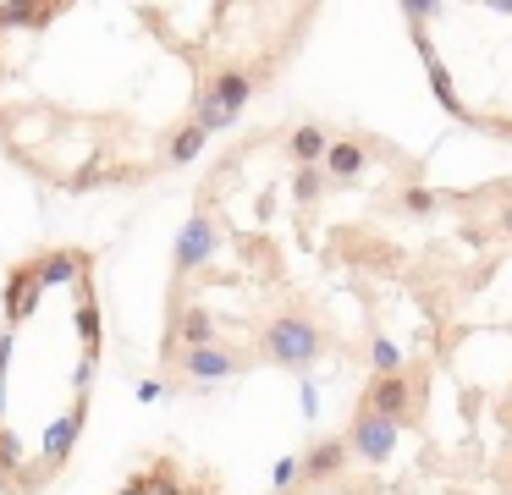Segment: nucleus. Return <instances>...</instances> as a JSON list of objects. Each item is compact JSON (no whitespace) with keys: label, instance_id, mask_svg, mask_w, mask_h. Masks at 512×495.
<instances>
[{"label":"nucleus","instance_id":"1","mask_svg":"<svg viewBox=\"0 0 512 495\" xmlns=\"http://www.w3.org/2000/svg\"><path fill=\"white\" fill-rule=\"evenodd\" d=\"M325 347V330L314 325L309 314H276L265 325V358L281 363V369H309Z\"/></svg>","mask_w":512,"mask_h":495},{"label":"nucleus","instance_id":"2","mask_svg":"<svg viewBox=\"0 0 512 495\" xmlns=\"http://www.w3.org/2000/svg\"><path fill=\"white\" fill-rule=\"evenodd\" d=\"M358 407L402 429V424H413V418H419L424 391H419V380H413V374H375V380H369V391H364V402H358Z\"/></svg>","mask_w":512,"mask_h":495},{"label":"nucleus","instance_id":"3","mask_svg":"<svg viewBox=\"0 0 512 495\" xmlns=\"http://www.w3.org/2000/svg\"><path fill=\"white\" fill-rule=\"evenodd\" d=\"M171 369H177L182 380H193V385H215V380H232V374L243 369V358H237V352H226L221 341H210V347L171 352Z\"/></svg>","mask_w":512,"mask_h":495},{"label":"nucleus","instance_id":"4","mask_svg":"<svg viewBox=\"0 0 512 495\" xmlns=\"http://www.w3.org/2000/svg\"><path fill=\"white\" fill-rule=\"evenodd\" d=\"M397 440H402V429H397V424H386V418H375V413H364V407H358V413H353V424H347V457H364V462H391Z\"/></svg>","mask_w":512,"mask_h":495},{"label":"nucleus","instance_id":"5","mask_svg":"<svg viewBox=\"0 0 512 495\" xmlns=\"http://www.w3.org/2000/svg\"><path fill=\"white\" fill-rule=\"evenodd\" d=\"M215 248H221V226H215L210 209H199V215H193L188 226L177 231V275H188V270H199V264H210Z\"/></svg>","mask_w":512,"mask_h":495},{"label":"nucleus","instance_id":"6","mask_svg":"<svg viewBox=\"0 0 512 495\" xmlns=\"http://www.w3.org/2000/svg\"><path fill=\"white\" fill-rule=\"evenodd\" d=\"M89 270H94V259L83 248H50L34 259V275H39L45 292H56V286H67V281H89Z\"/></svg>","mask_w":512,"mask_h":495},{"label":"nucleus","instance_id":"7","mask_svg":"<svg viewBox=\"0 0 512 495\" xmlns=\"http://www.w3.org/2000/svg\"><path fill=\"white\" fill-rule=\"evenodd\" d=\"M254 83H259L254 72H243V66H226V72H215L210 83H204V94H210V105L221 110L226 121H232L237 110H243L248 99H254Z\"/></svg>","mask_w":512,"mask_h":495},{"label":"nucleus","instance_id":"8","mask_svg":"<svg viewBox=\"0 0 512 495\" xmlns=\"http://www.w3.org/2000/svg\"><path fill=\"white\" fill-rule=\"evenodd\" d=\"M210 341H215V319L204 314V308H193V303H182V297H177V308H171V341H166V352L210 347Z\"/></svg>","mask_w":512,"mask_h":495},{"label":"nucleus","instance_id":"9","mask_svg":"<svg viewBox=\"0 0 512 495\" xmlns=\"http://www.w3.org/2000/svg\"><path fill=\"white\" fill-rule=\"evenodd\" d=\"M39 297H45V286H39V275H34V259L17 264V270L6 275V325H23L39 308Z\"/></svg>","mask_w":512,"mask_h":495},{"label":"nucleus","instance_id":"10","mask_svg":"<svg viewBox=\"0 0 512 495\" xmlns=\"http://www.w3.org/2000/svg\"><path fill=\"white\" fill-rule=\"evenodd\" d=\"M342 468H347V440H314L309 457L298 462V479L303 484H331Z\"/></svg>","mask_w":512,"mask_h":495},{"label":"nucleus","instance_id":"11","mask_svg":"<svg viewBox=\"0 0 512 495\" xmlns=\"http://www.w3.org/2000/svg\"><path fill=\"white\" fill-rule=\"evenodd\" d=\"M320 171H325V182H353V176L364 171V143H358V138L331 143L325 160H320Z\"/></svg>","mask_w":512,"mask_h":495},{"label":"nucleus","instance_id":"12","mask_svg":"<svg viewBox=\"0 0 512 495\" xmlns=\"http://www.w3.org/2000/svg\"><path fill=\"white\" fill-rule=\"evenodd\" d=\"M325 149H331V138H325V127H314V121H303V127L287 132V154L298 160V171L303 165H320Z\"/></svg>","mask_w":512,"mask_h":495},{"label":"nucleus","instance_id":"13","mask_svg":"<svg viewBox=\"0 0 512 495\" xmlns=\"http://www.w3.org/2000/svg\"><path fill=\"white\" fill-rule=\"evenodd\" d=\"M199 149H204V132L193 127V121H182V127L166 138V165H188V160H199Z\"/></svg>","mask_w":512,"mask_h":495},{"label":"nucleus","instance_id":"14","mask_svg":"<svg viewBox=\"0 0 512 495\" xmlns=\"http://www.w3.org/2000/svg\"><path fill=\"white\" fill-rule=\"evenodd\" d=\"M72 319H78V336L83 341H89V358H100V303H94V297H89V281H83V303H78V314H72Z\"/></svg>","mask_w":512,"mask_h":495},{"label":"nucleus","instance_id":"15","mask_svg":"<svg viewBox=\"0 0 512 495\" xmlns=\"http://www.w3.org/2000/svg\"><path fill=\"white\" fill-rule=\"evenodd\" d=\"M369 363H375V374H402V352L391 336H375L369 341Z\"/></svg>","mask_w":512,"mask_h":495},{"label":"nucleus","instance_id":"16","mask_svg":"<svg viewBox=\"0 0 512 495\" xmlns=\"http://www.w3.org/2000/svg\"><path fill=\"white\" fill-rule=\"evenodd\" d=\"M292 193H298V204H314V198L325 193V171H320V165H303L298 182H292Z\"/></svg>","mask_w":512,"mask_h":495},{"label":"nucleus","instance_id":"17","mask_svg":"<svg viewBox=\"0 0 512 495\" xmlns=\"http://www.w3.org/2000/svg\"><path fill=\"white\" fill-rule=\"evenodd\" d=\"M12 468H17V435L0 424V484H12Z\"/></svg>","mask_w":512,"mask_h":495},{"label":"nucleus","instance_id":"18","mask_svg":"<svg viewBox=\"0 0 512 495\" xmlns=\"http://www.w3.org/2000/svg\"><path fill=\"white\" fill-rule=\"evenodd\" d=\"M12 325H0V407H6V363H12Z\"/></svg>","mask_w":512,"mask_h":495},{"label":"nucleus","instance_id":"19","mask_svg":"<svg viewBox=\"0 0 512 495\" xmlns=\"http://www.w3.org/2000/svg\"><path fill=\"white\" fill-rule=\"evenodd\" d=\"M292 484H298V457H281V462H276V490L287 495Z\"/></svg>","mask_w":512,"mask_h":495},{"label":"nucleus","instance_id":"20","mask_svg":"<svg viewBox=\"0 0 512 495\" xmlns=\"http://www.w3.org/2000/svg\"><path fill=\"white\" fill-rule=\"evenodd\" d=\"M402 204H408L413 215H424V209L435 204V193H424V187H408V193H402Z\"/></svg>","mask_w":512,"mask_h":495},{"label":"nucleus","instance_id":"21","mask_svg":"<svg viewBox=\"0 0 512 495\" xmlns=\"http://www.w3.org/2000/svg\"><path fill=\"white\" fill-rule=\"evenodd\" d=\"M303 418H314V413H320V391H314V380H303Z\"/></svg>","mask_w":512,"mask_h":495},{"label":"nucleus","instance_id":"22","mask_svg":"<svg viewBox=\"0 0 512 495\" xmlns=\"http://www.w3.org/2000/svg\"><path fill=\"white\" fill-rule=\"evenodd\" d=\"M501 231H507V237H512V204H507V215H501Z\"/></svg>","mask_w":512,"mask_h":495},{"label":"nucleus","instance_id":"23","mask_svg":"<svg viewBox=\"0 0 512 495\" xmlns=\"http://www.w3.org/2000/svg\"><path fill=\"white\" fill-rule=\"evenodd\" d=\"M122 495H133V484H127V490H122Z\"/></svg>","mask_w":512,"mask_h":495}]
</instances>
